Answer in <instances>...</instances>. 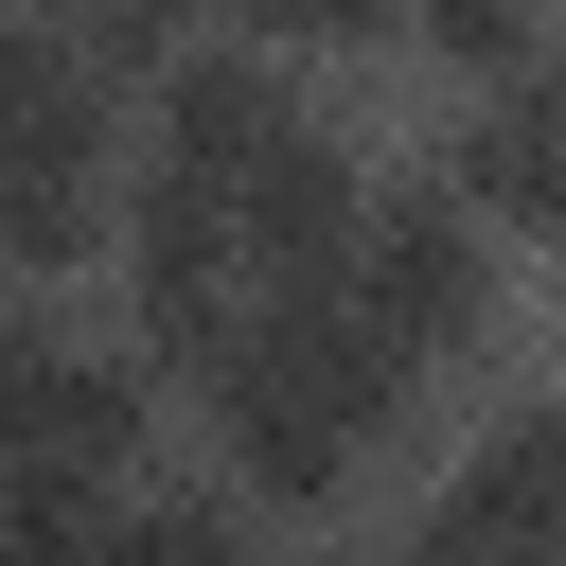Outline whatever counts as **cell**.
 Listing matches in <instances>:
<instances>
[{"instance_id": "277c9868", "label": "cell", "mask_w": 566, "mask_h": 566, "mask_svg": "<svg viewBox=\"0 0 566 566\" xmlns=\"http://www.w3.org/2000/svg\"><path fill=\"white\" fill-rule=\"evenodd\" d=\"M407 389L424 371H460V354H495V318H513V283H495V248L407 177V195H354V248H336V283H318Z\"/></svg>"}, {"instance_id": "3957f363", "label": "cell", "mask_w": 566, "mask_h": 566, "mask_svg": "<svg viewBox=\"0 0 566 566\" xmlns=\"http://www.w3.org/2000/svg\"><path fill=\"white\" fill-rule=\"evenodd\" d=\"M106 142H124V88L53 18H0V301L106 265V230H124V159Z\"/></svg>"}, {"instance_id": "ba28073f", "label": "cell", "mask_w": 566, "mask_h": 566, "mask_svg": "<svg viewBox=\"0 0 566 566\" xmlns=\"http://www.w3.org/2000/svg\"><path fill=\"white\" fill-rule=\"evenodd\" d=\"M407 53L460 88H513V71H548V0H407Z\"/></svg>"}, {"instance_id": "4fadbf2b", "label": "cell", "mask_w": 566, "mask_h": 566, "mask_svg": "<svg viewBox=\"0 0 566 566\" xmlns=\"http://www.w3.org/2000/svg\"><path fill=\"white\" fill-rule=\"evenodd\" d=\"M354 566H407V548H354Z\"/></svg>"}, {"instance_id": "8992f818", "label": "cell", "mask_w": 566, "mask_h": 566, "mask_svg": "<svg viewBox=\"0 0 566 566\" xmlns=\"http://www.w3.org/2000/svg\"><path fill=\"white\" fill-rule=\"evenodd\" d=\"M442 212H460L478 248H566V53L513 71V88H460Z\"/></svg>"}, {"instance_id": "9c48e42d", "label": "cell", "mask_w": 566, "mask_h": 566, "mask_svg": "<svg viewBox=\"0 0 566 566\" xmlns=\"http://www.w3.org/2000/svg\"><path fill=\"white\" fill-rule=\"evenodd\" d=\"M212 18H230V0H71L53 35H71L106 88H124V71H177V53H212Z\"/></svg>"}, {"instance_id": "7c38bea8", "label": "cell", "mask_w": 566, "mask_h": 566, "mask_svg": "<svg viewBox=\"0 0 566 566\" xmlns=\"http://www.w3.org/2000/svg\"><path fill=\"white\" fill-rule=\"evenodd\" d=\"M53 336H71V318H35V301H0V460L35 442V389H53Z\"/></svg>"}, {"instance_id": "6da1fadb", "label": "cell", "mask_w": 566, "mask_h": 566, "mask_svg": "<svg viewBox=\"0 0 566 566\" xmlns=\"http://www.w3.org/2000/svg\"><path fill=\"white\" fill-rule=\"evenodd\" d=\"M124 195H159V212H195L265 301H301V283H336V248H354V142H336V106L283 71V53H248V35H212V53H177L159 71V124H142V177Z\"/></svg>"}, {"instance_id": "7a4b0ae2", "label": "cell", "mask_w": 566, "mask_h": 566, "mask_svg": "<svg viewBox=\"0 0 566 566\" xmlns=\"http://www.w3.org/2000/svg\"><path fill=\"white\" fill-rule=\"evenodd\" d=\"M195 407H212V460H230V495L265 513V531H318V513H354L371 478H389V442H407V371L301 283V301H248V336L195 371Z\"/></svg>"}, {"instance_id": "52a82bcc", "label": "cell", "mask_w": 566, "mask_h": 566, "mask_svg": "<svg viewBox=\"0 0 566 566\" xmlns=\"http://www.w3.org/2000/svg\"><path fill=\"white\" fill-rule=\"evenodd\" d=\"M106 566H283V531L248 495H124L106 513Z\"/></svg>"}, {"instance_id": "5b68a950", "label": "cell", "mask_w": 566, "mask_h": 566, "mask_svg": "<svg viewBox=\"0 0 566 566\" xmlns=\"http://www.w3.org/2000/svg\"><path fill=\"white\" fill-rule=\"evenodd\" d=\"M407 566H566V389H513L460 442V478L424 495Z\"/></svg>"}, {"instance_id": "30bf717a", "label": "cell", "mask_w": 566, "mask_h": 566, "mask_svg": "<svg viewBox=\"0 0 566 566\" xmlns=\"http://www.w3.org/2000/svg\"><path fill=\"white\" fill-rule=\"evenodd\" d=\"M106 513H124V495H71V478H0V566H106Z\"/></svg>"}, {"instance_id": "8fae6325", "label": "cell", "mask_w": 566, "mask_h": 566, "mask_svg": "<svg viewBox=\"0 0 566 566\" xmlns=\"http://www.w3.org/2000/svg\"><path fill=\"white\" fill-rule=\"evenodd\" d=\"M230 18H248V53H283V71H301V53H389V35H407V0H230Z\"/></svg>"}, {"instance_id": "5bb4252c", "label": "cell", "mask_w": 566, "mask_h": 566, "mask_svg": "<svg viewBox=\"0 0 566 566\" xmlns=\"http://www.w3.org/2000/svg\"><path fill=\"white\" fill-rule=\"evenodd\" d=\"M548 18H566V0H548Z\"/></svg>"}]
</instances>
